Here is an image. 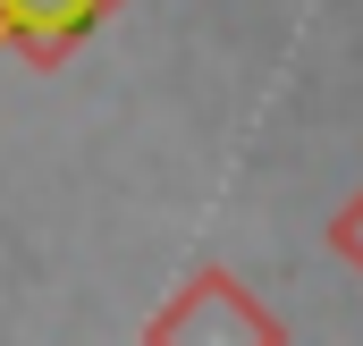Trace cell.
I'll use <instances>...</instances> for the list:
<instances>
[{"label":"cell","mask_w":363,"mask_h":346,"mask_svg":"<svg viewBox=\"0 0 363 346\" xmlns=\"http://www.w3.org/2000/svg\"><path fill=\"white\" fill-rule=\"evenodd\" d=\"M152 346H279V330H271V313H262L237 279L203 270L178 304L152 321Z\"/></svg>","instance_id":"6da1fadb"},{"label":"cell","mask_w":363,"mask_h":346,"mask_svg":"<svg viewBox=\"0 0 363 346\" xmlns=\"http://www.w3.org/2000/svg\"><path fill=\"white\" fill-rule=\"evenodd\" d=\"M127 0H0V51H26L34 68H60L101 17H118Z\"/></svg>","instance_id":"7a4b0ae2"},{"label":"cell","mask_w":363,"mask_h":346,"mask_svg":"<svg viewBox=\"0 0 363 346\" xmlns=\"http://www.w3.org/2000/svg\"><path fill=\"white\" fill-rule=\"evenodd\" d=\"M330 245H338V254H347V262L363 270V194L347 203V211H338V220H330Z\"/></svg>","instance_id":"3957f363"}]
</instances>
